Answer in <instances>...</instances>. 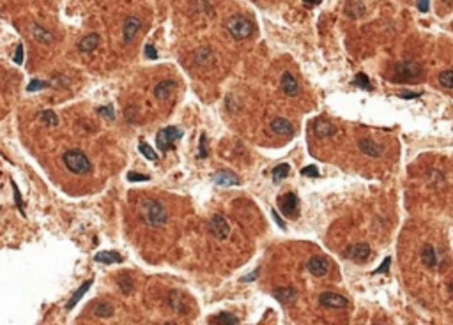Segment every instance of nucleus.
Instances as JSON below:
<instances>
[{
	"mask_svg": "<svg viewBox=\"0 0 453 325\" xmlns=\"http://www.w3.org/2000/svg\"><path fill=\"white\" fill-rule=\"evenodd\" d=\"M138 216L142 219L143 224H147L151 228H159L163 224H167L168 214L159 202L153 200V198H145L138 203Z\"/></svg>",
	"mask_w": 453,
	"mask_h": 325,
	"instance_id": "obj_1",
	"label": "nucleus"
},
{
	"mask_svg": "<svg viewBox=\"0 0 453 325\" xmlns=\"http://www.w3.org/2000/svg\"><path fill=\"white\" fill-rule=\"evenodd\" d=\"M226 30H228V34L234 39L245 41V39H250L253 36L255 25L251 23L250 18L241 16V14H234V16H230V18L226 20Z\"/></svg>",
	"mask_w": 453,
	"mask_h": 325,
	"instance_id": "obj_2",
	"label": "nucleus"
},
{
	"mask_svg": "<svg viewBox=\"0 0 453 325\" xmlns=\"http://www.w3.org/2000/svg\"><path fill=\"white\" fill-rule=\"evenodd\" d=\"M62 162H64V166L68 168L71 173H74V175H85V173L91 172V161H89L87 156H85L84 152H80V150H68V152H64Z\"/></svg>",
	"mask_w": 453,
	"mask_h": 325,
	"instance_id": "obj_3",
	"label": "nucleus"
},
{
	"mask_svg": "<svg viewBox=\"0 0 453 325\" xmlns=\"http://www.w3.org/2000/svg\"><path fill=\"white\" fill-rule=\"evenodd\" d=\"M393 75H395V81H406V83H414L421 78L423 71H421V65L416 62L411 61H404L395 64L393 67Z\"/></svg>",
	"mask_w": 453,
	"mask_h": 325,
	"instance_id": "obj_4",
	"label": "nucleus"
},
{
	"mask_svg": "<svg viewBox=\"0 0 453 325\" xmlns=\"http://www.w3.org/2000/svg\"><path fill=\"white\" fill-rule=\"evenodd\" d=\"M181 136H182V131H181L179 127H176V125L163 127V129L156 135V147L161 150V152H167V150H170L172 147L179 142Z\"/></svg>",
	"mask_w": 453,
	"mask_h": 325,
	"instance_id": "obj_5",
	"label": "nucleus"
},
{
	"mask_svg": "<svg viewBox=\"0 0 453 325\" xmlns=\"http://www.w3.org/2000/svg\"><path fill=\"white\" fill-rule=\"evenodd\" d=\"M207 228H209V233H211L214 239H218V241H226L228 235H230L228 223H226V219L223 218V216H220V214H216V216H213V218L209 219Z\"/></svg>",
	"mask_w": 453,
	"mask_h": 325,
	"instance_id": "obj_6",
	"label": "nucleus"
},
{
	"mask_svg": "<svg viewBox=\"0 0 453 325\" xmlns=\"http://www.w3.org/2000/svg\"><path fill=\"white\" fill-rule=\"evenodd\" d=\"M278 209L285 218H296L299 214V200L294 193H287V195L278 198Z\"/></svg>",
	"mask_w": 453,
	"mask_h": 325,
	"instance_id": "obj_7",
	"label": "nucleus"
},
{
	"mask_svg": "<svg viewBox=\"0 0 453 325\" xmlns=\"http://www.w3.org/2000/svg\"><path fill=\"white\" fill-rule=\"evenodd\" d=\"M319 302L324 307H329V309H345L349 306V301H347L343 295H338L333 292H324L319 295Z\"/></svg>",
	"mask_w": 453,
	"mask_h": 325,
	"instance_id": "obj_8",
	"label": "nucleus"
},
{
	"mask_svg": "<svg viewBox=\"0 0 453 325\" xmlns=\"http://www.w3.org/2000/svg\"><path fill=\"white\" fill-rule=\"evenodd\" d=\"M358 149L365 156H368V158H381L384 154V145L377 143V142H374V140L370 138H361L358 142Z\"/></svg>",
	"mask_w": 453,
	"mask_h": 325,
	"instance_id": "obj_9",
	"label": "nucleus"
},
{
	"mask_svg": "<svg viewBox=\"0 0 453 325\" xmlns=\"http://www.w3.org/2000/svg\"><path fill=\"white\" fill-rule=\"evenodd\" d=\"M306 269L310 270L312 276H315V278H324L329 272V260H326L322 256H314L308 260Z\"/></svg>",
	"mask_w": 453,
	"mask_h": 325,
	"instance_id": "obj_10",
	"label": "nucleus"
},
{
	"mask_svg": "<svg viewBox=\"0 0 453 325\" xmlns=\"http://www.w3.org/2000/svg\"><path fill=\"white\" fill-rule=\"evenodd\" d=\"M168 306H170L172 311H176L177 315H186V313H190V306L186 304V295L182 292H179V290L170 293V297H168Z\"/></svg>",
	"mask_w": 453,
	"mask_h": 325,
	"instance_id": "obj_11",
	"label": "nucleus"
},
{
	"mask_svg": "<svg viewBox=\"0 0 453 325\" xmlns=\"http://www.w3.org/2000/svg\"><path fill=\"white\" fill-rule=\"evenodd\" d=\"M140 27H142L140 18H136V16H128V18H126L124 27H122V39H124L126 44L133 41L135 36L138 34Z\"/></svg>",
	"mask_w": 453,
	"mask_h": 325,
	"instance_id": "obj_12",
	"label": "nucleus"
},
{
	"mask_svg": "<svg viewBox=\"0 0 453 325\" xmlns=\"http://www.w3.org/2000/svg\"><path fill=\"white\" fill-rule=\"evenodd\" d=\"M312 131L317 138H331V136L337 135V127L329 121H324V119H317L312 125Z\"/></svg>",
	"mask_w": 453,
	"mask_h": 325,
	"instance_id": "obj_13",
	"label": "nucleus"
},
{
	"mask_svg": "<svg viewBox=\"0 0 453 325\" xmlns=\"http://www.w3.org/2000/svg\"><path fill=\"white\" fill-rule=\"evenodd\" d=\"M280 87H282V92L287 98H296L299 94V85H297L296 78L292 76V73H283L282 78H280Z\"/></svg>",
	"mask_w": 453,
	"mask_h": 325,
	"instance_id": "obj_14",
	"label": "nucleus"
},
{
	"mask_svg": "<svg viewBox=\"0 0 453 325\" xmlns=\"http://www.w3.org/2000/svg\"><path fill=\"white\" fill-rule=\"evenodd\" d=\"M213 181H214V184H218V186H223V187L239 186V184H241L239 177H237L234 172H228V170H220V172H216L213 175Z\"/></svg>",
	"mask_w": 453,
	"mask_h": 325,
	"instance_id": "obj_15",
	"label": "nucleus"
},
{
	"mask_svg": "<svg viewBox=\"0 0 453 325\" xmlns=\"http://www.w3.org/2000/svg\"><path fill=\"white\" fill-rule=\"evenodd\" d=\"M343 255H345V258H349V260L365 262L370 256V246L368 244H354V246L349 247Z\"/></svg>",
	"mask_w": 453,
	"mask_h": 325,
	"instance_id": "obj_16",
	"label": "nucleus"
},
{
	"mask_svg": "<svg viewBox=\"0 0 453 325\" xmlns=\"http://www.w3.org/2000/svg\"><path fill=\"white\" fill-rule=\"evenodd\" d=\"M177 88V83L174 80H163L154 87V98L159 99V101H165V99L170 98V94Z\"/></svg>",
	"mask_w": 453,
	"mask_h": 325,
	"instance_id": "obj_17",
	"label": "nucleus"
},
{
	"mask_svg": "<svg viewBox=\"0 0 453 325\" xmlns=\"http://www.w3.org/2000/svg\"><path fill=\"white\" fill-rule=\"evenodd\" d=\"M271 131H273L274 135H280V136H283V135L292 136L294 135V125L291 124V121L278 117V119H274V121L271 122Z\"/></svg>",
	"mask_w": 453,
	"mask_h": 325,
	"instance_id": "obj_18",
	"label": "nucleus"
},
{
	"mask_svg": "<svg viewBox=\"0 0 453 325\" xmlns=\"http://www.w3.org/2000/svg\"><path fill=\"white\" fill-rule=\"evenodd\" d=\"M99 42H101V36L92 32V34H89V36H85V38L78 42V50L82 51V53H92V51L99 46Z\"/></svg>",
	"mask_w": 453,
	"mask_h": 325,
	"instance_id": "obj_19",
	"label": "nucleus"
},
{
	"mask_svg": "<svg viewBox=\"0 0 453 325\" xmlns=\"http://www.w3.org/2000/svg\"><path fill=\"white\" fill-rule=\"evenodd\" d=\"M30 34H32V38L36 39L37 42H41V44H51V42H53L51 32H48L46 28H43L41 25H37V23L30 25Z\"/></svg>",
	"mask_w": 453,
	"mask_h": 325,
	"instance_id": "obj_20",
	"label": "nucleus"
},
{
	"mask_svg": "<svg viewBox=\"0 0 453 325\" xmlns=\"http://www.w3.org/2000/svg\"><path fill=\"white\" fill-rule=\"evenodd\" d=\"M274 299L282 304H292L297 299V292L294 288H276L274 290Z\"/></svg>",
	"mask_w": 453,
	"mask_h": 325,
	"instance_id": "obj_21",
	"label": "nucleus"
},
{
	"mask_svg": "<svg viewBox=\"0 0 453 325\" xmlns=\"http://www.w3.org/2000/svg\"><path fill=\"white\" fill-rule=\"evenodd\" d=\"M94 260H96L97 264L110 265V264H120V262H122V256H120L119 253H115V251H99V253L94 256Z\"/></svg>",
	"mask_w": 453,
	"mask_h": 325,
	"instance_id": "obj_22",
	"label": "nucleus"
},
{
	"mask_svg": "<svg viewBox=\"0 0 453 325\" xmlns=\"http://www.w3.org/2000/svg\"><path fill=\"white\" fill-rule=\"evenodd\" d=\"M420 256H421V262H423L425 267H429V269L437 267V255H435V249L432 246H423Z\"/></svg>",
	"mask_w": 453,
	"mask_h": 325,
	"instance_id": "obj_23",
	"label": "nucleus"
},
{
	"mask_svg": "<svg viewBox=\"0 0 453 325\" xmlns=\"http://www.w3.org/2000/svg\"><path fill=\"white\" fill-rule=\"evenodd\" d=\"M193 59H195V62L197 64H200V65H205V64H213V61H214V53L209 48H200V50H197L195 51V55H193Z\"/></svg>",
	"mask_w": 453,
	"mask_h": 325,
	"instance_id": "obj_24",
	"label": "nucleus"
},
{
	"mask_svg": "<svg viewBox=\"0 0 453 325\" xmlns=\"http://www.w3.org/2000/svg\"><path fill=\"white\" fill-rule=\"evenodd\" d=\"M91 286H92V279H89V281H85V283L82 284V286H80L78 290H76V293H74L73 297L69 299V302H68V306H66V307H68V309H73V307L76 306V304H78L80 299H82V297L85 295V293H87V290H89Z\"/></svg>",
	"mask_w": 453,
	"mask_h": 325,
	"instance_id": "obj_25",
	"label": "nucleus"
},
{
	"mask_svg": "<svg viewBox=\"0 0 453 325\" xmlns=\"http://www.w3.org/2000/svg\"><path fill=\"white\" fill-rule=\"evenodd\" d=\"M211 324L216 325H237L239 324V318L236 315H230V313H220V315L213 316L211 318Z\"/></svg>",
	"mask_w": 453,
	"mask_h": 325,
	"instance_id": "obj_26",
	"label": "nucleus"
},
{
	"mask_svg": "<svg viewBox=\"0 0 453 325\" xmlns=\"http://www.w3.org/2000/svg\"><path fill=\"white\" fill-rule=\"evenodd\" d=\"M37 121L41 122L43 125H48V127L59 125V117L55 115V112H51V110H45V112L39 113V115H37Z\"/></svg>",
	"mask_w": 453,
	"mask_h": 325,
	"instance_id": "obj_27",
	"label": "nucleus"
},
{
	"mask_svg": "<svg viewBox=\"0 0 453 325\" xmlns=\"http://www.w3.org/2000/svg\"><path fill=\"white\" fill-rule=\"evenodd\" d=\"M289 172H291V166L287 164V162H283V164H278V166L273 168V172H271V177H273V182L274 184H280V182L285 179L287 175H289Z\"/></svg>",
	"mask_w": 453,
	"mask_h": 325,
	"instance_id": "obj_28",
	"label": "nucleus"
},
{
	"mask_svg": "<svg viewBox=\"0 0 453 325\" xmlns=\"http://www.w3.org/2000/svg\"><path fill=\"white\" fill-rule=\"evenodd\" d=\"M94 315L99 316V318H110L113 315V306L108 304V302H101L94 307Z\"/></svg>",
	"mask_w": 453,
	"mask_h": 325,
	"instance_id": "obj_29",
	"label": "nucleus"
},
{
	"mask_svg": "<svg viewBox=\"0 0 453 325\" xmlns=\"http://www.w3.org/2000/svg\"><path fill=\"white\" fill-rule=\"evenodd\" d=\"M352 85H354V87H360V88H365V90H372V83H370L368 76H366L365 73H358L354 81H352Z\"/></svg>",
	"mask_w": 453,
	"mask_h": 325,
	"instance_id": "obj_30",
	"label": "nucleus"
},
{
	"mask_svg": "<svg viewBox=\"0 0 453 325\" xmlns=\"http://www.w3.org/2000/svg\"><path fill=\"white\" fill-rule=\"evenodd\" d=\"M140 152H142V156L145 159H149V161H158V154H156V150L151 147L149 143H140Z\"/></svg>",
	"mask_w": 453,
	"mask_h": 325,
	"instance_id": "obj_31",
	"label": "nucleus"
},
{
	"mask_svg": "<svg viewBox=\"0 0 453 325\" xmlns=\"http://www.w3.org/2000/svg\"><path fill=\"white\" fill-rule=\"evenodd\" d=\"M439 83L444 88H453V69L443 71L439 75Z\"/></svg>",
	"mask_w": 453,
	"mask_h": 325,
	"instance_id": "obj_32",
	"label": "nucleus"
},
{
	"mask_svg": "<svg viewBox=\"0 0 453 325\" xmlns=\"http://www.w3.org/2000/svg\"><path fill=\"white\" fill-rule=\"evenodd\" d=\"M119 284L124 293H131V290H133V281H131V278H128L126 274L119 279Z\"/></svg>",
	"mask_w": 453,
	"mask_h": 325,
	"instance_id": "obj_33",
	"label": "nucleus"
},
{
	"mask_svg": "<svg viewBox=\"0 0 453 325\" xmlns=\"http://www.w3.org/2000/svg\"><path fill=\"white\" fill-rule=\"evenodd\" d=\"M301 175L303 177H312V179H315V177H319V168L315 166V164H310V166H305L303 170H301Z\"/></svg>",
	"mask_w": 453,
	"mask_h": 325,
	"instance_id": "obj_34",
	"label": "nucleus"
},
{
	"mask_svg": "<svg viewBox=\"0 0 453 325\" xmlns=\"http://www.w3.org/2000/svg\"><path fill=\"white\" fill-rule=\"evenodd\" d=\"M97 113H99V115H103V117H107L108 121H113V117H115V113H113V106H112V104L97 108Z\"/></svg>",
	"mask_w": 453,
	"mask_h": 325,
	"instance_id": "obj_35",
	"label": "nucleus"
},
{
	"mask_svg": "<svg viewBox=\"0 0 453 325\" xmlns=\"http://www.w3.org/2000/svg\"><path fill=\"white\" fill-rule=\"evenodd\" d=\"M46 87V83L45 81H41V80H36L34 78L30 83H28V87H27V92H36V90H41V88H45Z\"/></svg>",
	"mask_w": 453,
	"mask_h": 325,
	"instance_id": "obj_36",
	"label": "nucleus"
},
{
	"mask_svg": "<svg viewBox=\"0 0 453 325\" xmlns=\"http://www.w3.org/2000/svg\"><path fill=\"white\" fill-rule=\"evenodd\" d=\"M149 179H151V177L142 175V173H135V172L128 173V181H130V182H147Z\"/></svg>",
	"mask_w": 453,
	"mask_h": 325,
	"instance_id": "obj_37",
	"label": "nucleus"
},
{
	"mask_svg": "<svg viewBox=\"0 0 453 325\" xmlns=\"http://www.w3.org/2000/svg\"><path fill=\"white\" fill-rule=\"evenodd\" d=\"M14 64H18V65L23 64V44H22V42L16 46V51H14Z\"/></svg>",
	"mask_w": 453,
	"mask_h": 325,
	"instance_id": "obj_38",
	"label": "nucleus"
},
{
	"mask_svg": "<svg viewBox=\"0 0 453 325\" xmlns=\"http://www.w3.org/2000/svg\"><path fill=\"white\" fill-rule=\"evenodd\" d=\"M11 184H13V191H14V200H16V205H18L20 212L23 214V200H22V195H20V191H18V187H16V184H14V181L11 182Z\"/></svg>",
	"mask_w": 453,
	"mask_h": 325,
	"instance_id": "obj_39",
	"label": "nucleus"
},
{
	"mask_svg": "<svg viewBox=\"0 0 453 325\" xmlns=\"http://www.w3.org/2000/svg\"><path fill=\"white\" fill-rule=\"evenodd\" d=\"M145 57H147L149 61H156L158 59V51L153 44H145Z\"/></svg>",
	"mask_w": 453,
	"mask_h": 325,
	"instance_id": "obj_40",
	"label": "nucleus"
},
{
	"mask_svg": "<svg viewBox=\"0 0 453 325\" xmlns=\"http://www.w3.org/2000/svg\"><path fill=\"white\" fill-rule=\"evenodd\" d=\"M205 140H207V136H205V135L200 136V150H199V158H200V159L207 158V149H205Z\"/></svg>",
	"mask_w": 453,
	"mask_h": 325,
	"instance_id": "obj_41",
	"label": "nucleus"
},
{
	"mask_svg": "<svg viewBox=\"0 0 453 325\" xmlns=\"http://www.w3.org/2000/svg\"><path fill=\"white\" fill-rule=\"evenodd\" d=\"M389 264H391V258H386V260H384V264L381 265V267H377V269L374 270V274H383V272H388Z\"/></svg>",
	"mask_w": 453,
	"mask_h": 325,
	"instance_id": "obj_42",
	"label": "nucleus"
},
{
	"mask_svg": "<svg viewBox=\"0 0 453 325\" xmlns=\"http://www.w3.org/2000/svg\"><path fill=\"white\" fill-rule=\"evenodd\" d=\"M416 5H418V11H420V13H427L430 7V0H418Z\"/></svg>",
	"mask_w": 453,
	"mask_h": 325,
	"instance_id": "obj_43",
	"label": "nucleus"
},
{
	"mask_svg": "<svg viewBox=\"0 0 453 325\" xmlns=\"http://www.w3.org/2000/svg\"><path fill=\"white\" fill-rule=\"evenodd\" d=\"M322 0H303V4L308 5V7H315V5H319Z\"/></svg>",
	"mask_w": 453,
	"mask_h": 325,
	"instance_id": "obj_44",
	"label": "nucleus"
},
{
	"mask_svg": "<svg viewBox=\"0 0 453 325\" xmlns=\"http://www.w3.org/2000/svg\"><path fill=\"white\" fill-rule=\"evenodd\" d=\"M273 218H274V221H276V224H278V226H280V228H283V230H285V224L282 223V219H280V216H278V212H276V210H273Z\"/></svg>",
	"mask_w": 453,
	"mask_h": 325,
	"instance_id": "obj_45",
	"label": "nucleus"
},
{
	"mask_svg": "<svg viewBox=\"0 0 453 325\" xmlns=\"http://www.w3.org/2000/svg\"><path fill=\"white\" fill-rule=\"evenodd\" d=\"M257 274H259V270H255V272H251L248 278H243V281H251V279H255L257 278Z\"/></svg>",
	"mask_w": 453,
	"mask_h": 325,
	"instance_id": "obj_46",
	"label": "nucleus"
},
{
	"mask_svg": "<svg viewBox=\"0 0 453 325\" xmlns=\"http://www.w3.org/2000/svg\"><path fill=\"white\" fill-rule=\"evenodd\" d=\"M421 92H414V94H402V98H406V99H411V98H418Z\"/></svg>",
	"mask_w": 453,
	"mask_h": 325,
	"instance_id": "obj_47",
	"label": "nucleus"
},
{
	"mask_svg": "<svg viewBox=\"0 0 453 325\" xmlns=\"http://www.w3.org/2000/svg\"><path fill=\"white\" fill-rule=\"evenodd\" d=\"M448 290H450V293H452V295H453V283H450V284H448Z\"/></svg>",
	"mask_w": 453,
	"mask_h": 325,
	"instance_id": "obj_48",
	"label": "nucleus"
},
{
	"mask_svg": "<svg viewBox=\"0 0 453 325\" xmlns=\"http://www.w3.org/2000/svg\"><path fill=\"white\" fill-rule=\"evenodd\" d=\"M444 2H448V4H452V0H444Z\"/></svg>",
	"mask_w": 453,
	"mask_h": 325,
	"instance_id": "obj_49",
	"label": "nucleus"
}]
</instances>
